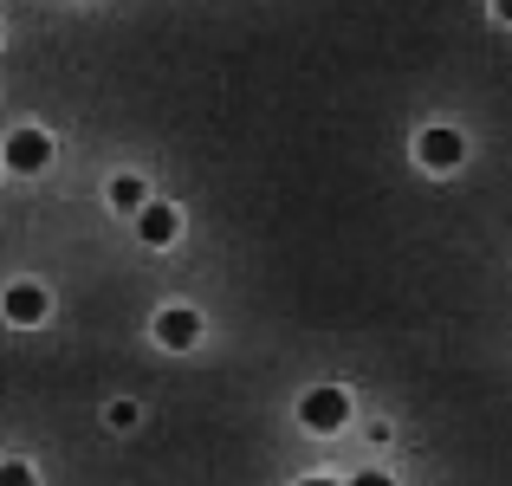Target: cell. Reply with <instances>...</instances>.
Instances as JSON below:
<instances>
[{
  "instance_id": "obj_1",
  "label": "cell",
  "mask_w": 512,
  "mask_h": 486,
  "mask_svg": "<svg viewBox=\"0 0 512 486\" xmlns=\"http://www.w3.org/2000/svg\"><path fill=\"white\" fill-rule=\"evenodd\" d=\"M344 415H350V396L338 383H318L312 396L299 402V422L305 428H318V435H331V428H344Z\"/></svg>"
},
{
  "instance_id": "obj_2",
  "label": "cell",
  "mask_w": 512,
  "mask_h": 486,
  "mask_svg": "<svg viewBox=\"0 0 512 486\" xmlns=\"http://www.w3.org/2000/svg\"><path fill=\"white\" fill-rule=\"evenodd\" d=\"M461 156H467V143H461V130H448V124L415 137V162H422V169H454Z\"/></svg>"
},
{
  "instance_id": "obj_3",
  "label": "cell",
  "mask_w": 512,
  "mask_h": 486,
  "mask_svg": "<svg viewBox=\"0 0 512 486\" xmlns=\"http://www.w3.org/2000/svg\"><path fill=\"white\" fill-rule=\"evenodd\" d=\"M46 162H52V137H46V130H13V137H7V169L13 175H39Z\"/></svg>"
},
{
  "instance_id": "obj_4",
  "label": "cell",
  "mask_w": 512,
  "mask_h": 486,
  "mask_svg": "<svg viewBox=\"0 0 512 486\" xmlns=\"http://www.w3.org/2000/svg\"><path fill=\"white\" fill-rule=\"evenodd\" d=\"M137 234L150 240V247H169V240L182 234V214H175L169 201H143L137 208Z\"/></svg>"
},
{
  "instance_id": "obj_5",
  "label": "cell",
  "mask_w": 512,
  "mask_h": 486,
  "mask_svg": "<svg viewBox=\"0 0 512 486\" xmlns=\"http://www.w3.org/2000/svg\"><path fill=\"white\" fill-rule=\"evenodd\" d=\"M195 331H201V318H195V312H182V305L156 318V337H163L169 350H188V344H195Z\"/></svg>"
},
{
  "instance_id": "obj_6",
  "label": "cell",
  "mask_w": 512,
  "mask_h": 486,
  "mask_svg": "<svg viewBox=\"0 0 512 486\" xmlns=\"http://www.w3.org/2000/svg\"><path fill=\"white\" fill-rule=\"evenodd\" d=\"M7 318L13 324H39V318H46V292H39V286H13L7 292Z\"/></svg>"
},
{
  "instance_id": "obj_7",
  "label": "cell",
  "mask_w": 512,
  "mask_h": 486,
  "mask_svg": "<svg viewBox=\"0 0 512 486\" xmlns=\"http://www.w3.org/2000/svg\"><path fill=\"white\" fill-rule=\"evenodd\" d=\"M111 208H124V214L143 208V182H137V175H117V182H111Z\"/></svg>"
},
{
  "instance_id": "obj_8",
  "label": "cell",
  "mask_w": 512,
  "mask_h": 486,
  "mask_svg": "<svg viewBox=\"0 0 512 486\" xmlns=\"http://www.w3.org/2000/svg\"><path fill=\"white\" fill-rule=\"evenodd\" d=\"M0 486H33V467H20V461H7V467H0Z\"/></svg>"
},
{
  "instance_id": "obj_9",
  "label": "cell",
  "mask_w": 512,
  "mask_h": 486,
  "mask_svg": "<svg viewBox=\"0 0 512 486\" xmlns=\"http://www.w3.org/2000/svg\"><path fill=\"white\" fill-rule=\"evenodd\" d=\"M111 428H137V402H111Z\"/></svg>"
},
{
  "instance_id": "obj_10",
  "label": "cell",
  "mask_w": 512,
  "mask_h": 486,
  "mask_svg": "<svg viewBox=\"0 0 512 486\" xmlns=\"http://www.w3.org/2000/svg\"><path fill=\"white\" fill-rule=\"evenodd\" d=\"M350 486H389V474H357Z\"/></svg>"
},
{
  "instance_id": "obj_11",
  "label": "cell",
  "mask_w": 512,
  "mask_h": 486,
  "mask_svg": "<svg viewBox=\"0 0 512 486\" xmlns=\"http://www.w3.org/2000/svg\"><path fill=\"white\" fill-rule=\"evenodd\" d=\"M493 7H500V20H506V26H512V0H493Z\"/></svg>"
},
{
  "instance_id": "obj_12",
  "label": "cell",
  "mask_w": 512,
  "mask_h": 486,
  "mask_svg": "<svg viewBox=\"0 0 512 486\" xmlns=\"http://www.w3.org/2000/svg\"><path fill=\"white\" fill-rule=\"evenodd\" d=\"M299 486H331V480H299Z\"/></svg>"
},
{
  "instance_id": "obj_13",
  "label": "cell",
  "mask_w": 512,
  "mask_h": 486,
  "mask_svg": "<svg viewBox=\"0 0 512 486\" xmlns=\"http://www.w3.org/2000/svg\"><path fill=\"white\" fill-rule=\"evenodd\" d=\"M0 39H7V26H0Z\"/></svg>"
}]
</instances>
